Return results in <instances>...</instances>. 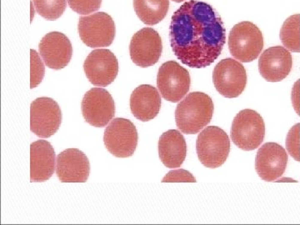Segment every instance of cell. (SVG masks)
<instances>
[{"label":"cell","instance_id":"7","mask_svg":"<svg viewBox=\"0 0 300 225\" xmlns=\"http://www.w3.org/2000/svg\"><path fill=\"white\" fill-rule=\"evenodd\" d=\"M103 142L108 151L117 158H129L138 145V132L129 119L116 118L106 128Z\"/></svg>","mask_w":300,"mask_h":225},{"label":"cell","instance_id":"23","mask_svg":"<svg viewBox=\"0 0 300 225\" xmlns=\"http://www.w3.org/2000/svg\"><path fill=\"white\" fill-rule=\"evenodd\" d=\"M36 11L47 20L59 19L66 9L67 0H33Z\"/></svg>","mask_w":300,"mask_h":225},{"label":"cell","instance_id":"10","mask_svg":"<svg viewBox=\"0 0 300 225\" xmlns=\"http://www.w3.org/2000/svg\"><path fill=\"white\" fill-rule=\"evenodd\" d=\"M62 112L58 103L50 98H36L30 106V129L35 135L47 139L59 130Z\"/></svg>","mask_w":300,"mask_h":225},{"label":"cell","instance_id":"25","mask_svg":"<svg viewBox=\"0 0 300 225\" xmlns=\"http://www.w3.org/2000/svg\"><path fill=\"white\" fill-rule=\"evenodd\" d=\"M286 148L290 156L300 161V124L298 123L290 128L286 138Z\"/></svg>","mask_w":300,"mask_h":225},{"label":"cell","instance_id":"15","mask_svg":"<svg viewBox=\"0 0 300 225\" xmlns=\"http://www.w3.org/2000/svg\"><path fill=\"white\" fill-rule=\"evenodd\" d=\"M39 50L47 67L55 70L65 68L73 54L70 40L59 32H51L45 35L39 43Z\"/></svg>","mask_w":300,"mask_h":225},{"label":"cell","instance_id":"1","mask_svg":"<svg viewBox=\"0 0 300 225\" xmlns=\"http://www.w3.org/2000/svg\"><path fill=\"white\" fill-rule=\"evenodd\" d=\"M169 40L172 50L182 63L203 69L221 54L226 43V30L214 7L190 0L172 16Z\"/></svg>","mask_w":300,"mask_h":225},{"label":"cell","instance_id":"13","mask_svg":"<svg viewBox=\"0 0 300 225\" xmlns=\"http://www.w3.org/2000/svg\"><path fill=\"white\" fill-rule=\"evenodd\" d=\"M83 69L92 84L106 87L117 77L118 62L116 56L109 49H95L85 59Z\"/></svg>","mask_w":300,"mask_h":225},{"label":"cell","instance_id":"8","mask_svg":"<svg viewBox=\"0 0 300 225\" xmlns=\"http://www.w3.org/2000/svg\"><path fill=\"white\" fill-rule=\"evenodd\" d=\"M190 75L186 69L175 61L163 63L157 75V86L162 97L172 103H178L188 93Z\"/></svg>","mask_w":300,"mask_h":225},{"label":"cell","instance_id":"11","mask_svg":"<svg viewBox=\"0 0 300 225\" xmlns=\"http://www.w3.org/2000/svg\"><path fill=\"white\" fill-rule=\"evenodd\" d=\"M81 109L86 122L97 128L105 127L115 114L112 95L102 88H93L84 94Z\"/></svg>","mask_w":300,"mask_h":225},{"label":"cell","instance_id":"24","mask_svg":"<svg viewBox=\"0 0 300 225\" xmlns=\"http://www.w3.org/2000/svg\"><path fill=\"white\" fill-rule=\"evenodd\" d=\"M30 88L33 89L42 82L44 76V66L39 54L33 49L30 50Z\"/></svg>","mask_w":300,"mask_h":225},{"label":"cell","instance_id":"28","mask_svg":"<svg viewBox=\"0 0 300 225\" xmlns=\"http://www.w3.org/2000/svg\"><path fill=\"white\" fill-rule=\"evenodd\" d=\"M292 104L293 108L296 111L297 114L300 115V105H299V79L294 83L292 89Z\"/></svg>","mask_w":300,"mask_h":225},{"label":"cell","instance_id":"16","mask_svg":"<svg viewBox=\"0 0 300 225\" xmlns=\"http://www.w3.org/2000/svg\"><path fill=\"white\" fill-rule=\"evenodd\" d=\"M89 173V159L78 148H68L57 156L56 174L62 183H85Z\"/></svg>","mask_w":300,"mask_h":225},{"label":"cell","instance_id":"18","mask_svg":"<svg viewBox=\"0 0 300 225\" xmlns=\"http://www.w3.org/2000/svg\"><path fill=\"white\" fill-rule=\"evenodd\" d=\"M56 155L54 148L45 140H38L30 146V181L45 182L55 169Z\"/></svg>","mask_w":300,"mask_h":225},{"label":"cell","instance_id":"5","mask_svg":"<svg viewBox=\"0 0 300 225\" xmlns=\"http://www.w3.org/2000/svg\"><path fill=\"white\" fill-rule=\"evenodd\" d=\"M264 136V121L256 111L243 109L234 118L231 139L242 150L251 151L258 148L263 143Z\"/></svg>","mask_w":300,"mask_h":225},{"label":"cell","instance_id":"19","mask_svg":"<svg viewBox=\"0 0 300 225\" xmlns=\"http://www.w3.org/2000/svg\"><path fill=\"white\" fill-rule=\"evenodd\" d=\"M161 98L155 87L148 84L138 86L130 96V109L133 116L142 122L152 120L159 114Z\"/></svg>","mask_w":300,"mask_h":225},{"label":"cell","instance_id":"2","mask_svg":"<svg viewBox=\"0 0 300 225\" xmlns=\"http://www.w3.org/2000/svg\"><path fill=\"white\" fill-rule=\"evenodd\" d=\"M214 110V102L208 94L188 93L176 108V125L183 133H198L210 123Z\"/></svg>","mask_w":300,"mask_h":225},{"label":"cell","instance_id":"21","mask_svg":"<svg viewBox=\"0 0 300 225\" xmlns=\"http://www.w3.org/2000/svg\"><path fill=\"white\" fill-rule=\"evenodd\" d=\"M133 8L139 19L147 25H155L165 18L169 0H133Z\"/></svg>","mask_w":300,"mask_h":225},{"label":"cell","instance_id":"14","mask_svg":"<svg viewBox=\"0 0 300 225\" xmlns=\"http://www.w3.org/2000/svg\"><path fill=\"white\" fill-rule=\"evenodd\" d=\"M287 152L277 143H266L258 150L255 169L266 182H273L284 173L288 164Z\"/></svg>","mask_w":300,"mask_h":225},{"label":"cell","instance_id":"6","mask_svg":"<svg viewBox=\"0 0 300 225\" xmlns=\"http://www.w3.org/2000/svg\"><path fill=\"white\" fill-rule=\"evenodd\" d=\"M78 29L83 43L93 48L110 46L116 33L112 17L103 12L80 17Z\"/></svg>","mask_w":300,"mask_h":225},{"label":"cell","instance_id":"26","mask_svg":"<svg viewBox=\"0 0 300 225\" xmlns=\"http://www.w3.org/2000/svg\"><path fill=\"white\" fill-rule=\"evenodd\" d=\"M72 10L79 14H89L100 8L102 0H68Z\"/></svg>","mask_w":300,"mask_h":225},{"label":"cell","instance_id":"12","mask_svg":"<svg viewBox=\"0 0 300 225\" xmlns=\"http://www.w3.org/2000/svg\"><path fill=\"white\" fill-rule=\"evenodd\" d=\"M163 43L159 33L152 28H144L133 36L129 54L137 66L147 68L159 62Z\"/></svg>","mask_w":300,"mask_h":225},{"label":"cell","instance_id":"27","mask_svg":"<svg viewBox=\"0 0 300 225\" xmlns=\"http://www.w3.org/2000/svg\"><path fill=\"white\" fill-rule=\"evenodd\" d=\"M163 183H174V182H184V183H195L196 179L193 175L187 170L184 169H175L168 172L164 176L162 180Z\"/></svg>","mask_w":300,"mask_h":225},{"label":"cell","instance_id":"29","mask_svg":"<svg viewBox=\"0 0 300 225\" xmlns=\"http://www.w3.org/2000/svg\"><path fill=\"white\" fill-rule=\"evenodd\" d=\"M275 181H277V182H283V181H291V182H296L295 180H293V179H279V180H275Z\"/></svg>","mask_w":300,"mask_h":225},{"label":"cell","instance_id":"4","mask_svg":"<svg viewBox=\"0 0 300 225\" xmlns=\"http://www.w3.org/2000/svg\"><path fill=\"white\" fill-rule=\"evenodd\" d=\"M196 151L200 162L205 167H220L229 154V138L222 128L216 126L207 127L198 136Z\"/></svg>","mask_w":300,"mask_h":225},{"label":"cell","instance_id":"22","mask_svg":"<svg viewBox=\"0 0 300 225\" xmlns=\"http://www.w3.org/2000/svg\"><path fill=\"white\" fill-rule=\"evenodd\" d=\"M281 42L290 52H300V15H291L283 23L279 33Z\"/></svg>","mask_w":300,"mask_h":225},{"label":"cell","instance_id":"9","mask_svg":"<svg viewBox=\"0 0 300 225\" xmlns=\"http://www.w3.org/2000/svg\"><path fill=\"white\" fill-rule=\"evenodd\" d=\"M213 81L216 90L222 96L237 98L245 89L247 73L240 62L234 58H224L215 66Z\"/></svg>","mask_w":300,"mask_h":225},{"label":"cell","instance_id":"20","mask_svg":"<svg viewBox=\"0 0 300 225\" xmlns=\"http://www.w3.org/2000/svg\"><path fill=\"white\" fill-rule=\"evenodd\" d=\"M159 154L167 168L180 167L187 155V144L183 134L176 129L164 133L159 141Z\"/></svg>","mask_w":300,"mask_h":225},{"label":"cell","instance_id":"17","mask_svg":"<svg viewBox=\"0 0 300 225\" xmlns=\"http://www.w3.org/2000/svg\"><path fill=\"white\" fill-rule=\"evenodd\" d=\"M293 67V58L284 47L273 46L264 51L258 60V71L268 82H280L287 78Z\"/></svg>","mask_w":300,"mask_h":225},{"label":"cell","instance_id":"30","mask_svg":"<svg viewBox=\"0 0 300 225\" xmlns=\"http://www.w3.org/2000/svg\"><path fill=\"white\" fill-rule=\"evenodd\" d=\"M173 2H175V3H181V2H183V1H185V0H173Z\"/></svg>","mask_w":300,"mask_h":225},{"label":"cell","instance_id":"3","mask_svg":"<svg viewBox=\"0 0 300 225\" xmlns=\"http://www.w3.org/2000/svg\"><path fill=\"white\" fill-rule=\"evenodd\" d=\"M264 48V37L253 23L243 21L234 25L229 35L231 55L242 63H250L259 56Z\"/></svg>","mask_w":300,"mask_h":225}]
</instances>
